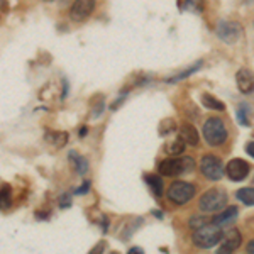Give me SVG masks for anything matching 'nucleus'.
<instances>
[{"label":"nucleus","instance_id":"dca6fc26","mask_svg":"<svg viewBox=\"0 0 254 254\" xmlns=\"http://www.w3.org/2000/svg\"><path fill=\"white\" fill-rule=\"evenodd\" d=\"M236 198L241 200L246 205H254V188H241L236 191Z\"/></svg>","mask_w":254,"mask_h":254},{"label":"nucleus","instance_id":"0eeeda50","mask_svg":"<svg viewBox=\"0 0 254 254\" xmlns=\"http://www.w3.org/2000/svg\"><path fill=\"white\" fill-rule=\"evenodd\" d=\"M217 34H219V38L224 39L225 43L234 44L236 41L243 36V27L237 22H220L219 29H217Z\"/></svg>","mask_w":254,"mask_h":254},{"label":"nucleus","instance_id":"20e7f679","mask_svg":"<svg viewBox=\"0 0 254 254\" xmlns=\"http://www.w3.org/2000/svg\"><path fill=\"white\" fill-rule=\"evenodd\" d=\"M195 161L191 158H173V159H165V161L159 163L158 171L159 175L163 176H178L182 173H187V171L193 170Z\"/></svg>","mask_w":254,"mask_h":254},{"label":"nucleus","instance_id":"f257e3e1","mask_svg":"<svg viewBox=\"0 0 254 254\" xmlns=\"http://www.w3.org/2000/svg\"><path fill=\"white\" fill-rule=\"evenodd\" d=\"M224 239V232H222V227L215 225L214 222L212 224H207L203 227L196 229L191 236V241L196 248H202V249H210L214 248Z\"/></svg>","mask_w":254,"mask_h":254},{"label":"nucleus","instance_id":"9d476101","mask_svg":"<svg viewBox=\"0 0 254 254\" xmlns=\"http://www.w3.org/2000/svg\"><path fill=\"white\" fill-rule=\"evenodd\" d=\"M241 246V232L237 229H231L224 234L222 246L219 248L217 254H232Z\"/></svg>","mask_w":254,"mask_h":254},{"label":"nucleus","instance_id":"7ed1b4c3","mask_svg":"<svg viewBox=\"0 0 254 254\" xmlns=\"http://www.w3.org/2000/svg\"><path fill=\"white\" fill-rule=\"evenodd\" d=\"M203 137L207 144L210 146H220L227 139V129L224 126V121L219 117H210L203 124Z\"/></svg>","mask_w":254,"mask_h":254},{"label":"nucleus","instance_id":"4be33fe9","mask_svg":"<svg viewBox=\"0 0 254 254\" xmlns=\"http://www.w3.org/2000/svg\"><path fill=\"white\" fill-rule=\"evenodd\" d=\"M105 248H107V243H105V241H100V243H97V246L88 254H104Z\"/></svg>","mask_w":254,"mask_h":254},{"label":"nucleus","instance_id":"aec40b11","mask_svg":"<svg viewBox=\"0 0 254 254\" xmlns=\"http://www.w3.org/2000/svg\"><path fill=\"white\" fill-rule=\"evenodd\" d=\"M200 66H202V61H198V63H195L193 66H190L187 69V71H182L180 75H176V76H173V78H168L166 81L168 83H176V81H180V80H183V78H187V76H190L191 73H195L196 69H198Z\"/></svg>","mask_w":254,"mask_h":254},{"label":"nucleus","instance_id":"6e6552de","mask_svg":"<svg viewBox=\"0 0 254 254\" xmlns=\"http://www.w3.org/2000/svg\"><path fill=\"white\" fill-rule=\"evenodd\" d=\"M225 173L231 180H234V182H241V180H244L246 176L249 175V165L244 161V159H232V161L227 163V166H225Z\"/></svg>","mask_w":254,"mask_h":254},{"label":"nucleus","instance_id":"a878e982","mask_svg":"<svg viewBox=\"0 0 254 254\" xmlns=\"http://www.w3.org/2000/svg\"><path fill=\"white\" fill-rule=\"evenodd\" d=\"M60 203H61L60 207H63V208L69 207V203H71V202H69V196L68 195H63V198H60Z\"/></svg>","mask_w":254,"mask_h":254},{"label":"nucleus","instance_id":"a211bd4d","mask_svg":"<svg viewBox=\"0 0 254 254\" xmlns=\"http://www.w3.org/2000/svg\"><path fill=\"white\" fill-rule=\"evenodd\" d=\"M46 141L55 142V146H56V147H61V146L66 144L68 134H66V132H48V134H46Z\"/></svg>","mask_w":254,"mask_h":254},{"label":"nucleus","instance_id":"1a4fd4ad","mask_svg":"<svg viewBox=\"0 0 254 254\" xmlns=\"http://www.w3.org/2000/svg\"><path fill=\"white\" fill-rule=\"evenodd\" d=\"M93 7H95V3L90 2V0H80V2H75L71 5V9H69V17H71V20H75V22H81V20L90 17Z\"/></svg>","mask_w":254,"mask_h":254},{"label":"nucleus","instance_id":"ddd939ff","mask_svg":"<svg viewBox=\"0 0 254 254\" xmlns=\"http://www.w3.org/2000/svg\"><path fill=\"white\" fill-rule=\"evenodd\" d=\"M237 207H227L224 212H220L219 215H215L214 224L219 225V227H225V225H231L234 220L237 219Z\"/></svg>","mask_w":254,"mask_h":254},{"label":"nucleus","instance_id":"6ab92c4d","mask_svg":"<svg viewBox=\"0 0 254 254\" xmlns=\"http://www.w3.org/2000/svg\"><path fill=\"white\" fill-rule=\"evenodd\" d=\"M185 144H187V142L183 141L182 137H176L175 141L170 144V147H168V153H170L171 156H176V154H182L183 151H185Z\"/></svg>","mask_w":254,"mask_h":254},{"label":"nucleus","instance_id":"5701e85b","mask_svg":"<svg viewBox=\"0 0 254 254\" xmlns=\"http://www.w3.org/2000/svg\"><path fill=\"white\" fill-rule=\"evenodd\" d=\"M9 207V187L3 185V190H2V208Z\"/></svg>","mask_w":254,"mask_h":254},{"label":"nucleus","instance_id":"cd10ccee","mask_svg":"<svg viewBox=\"0 0 254 254\" xmlns=\"http://www.w3.org/2000/svg\"><path fill=\"white\" fill-rule=\"evenodd\" d=\"M127 254H144V253H142V249H141V248H137V246H136V248H130V249H129V253H127Z\"/></svg>","mask_w":254,"mask_h":254},{"label":"nucleus","instance_id":"f8f14e48","mask_svg":"<svg viewBox=\"0 0 254 254\" xmlns=\"http://www.w3.org/2000/svg\"><path fill=\"white\" fill-rule=\"evenodd\" d=\"M180 137L190 146H196L200 141L198 130H196V127L193 124H190V122H183V124L180 126Z\"/></svg>","mask_w":254,"mask_h":254},{"label":"nucleus","instance_id":"393cba45","mask_svg":"<svg viewBox=\"0 0 254 254\" xmlns=\"http://www.w3.org/2000/svg\"><path fill=\"white\" fill-rule=\"evenodd\" d=\"M88 190H90V182H85L83 185H81L80 188H76V190H75V193H76V195H85Z\"/></svg>","mask_w":254,"mask_h":254},{"label":"nucleus","instance_id":"b1692460","mask_svg":"<svg viewBox=\"0 0 254 254\" xmlns=\"http://www.w3.org/2000/svg\"><path fill=\"white\" fill-rule=\"evenodd\" d=\"M237 121H239L243 126H249L248 117H246V110H244V109H239V110H237Z\"/></svg>","mask_w":254,"mask_h":254},{"label":"nucleus","instance_id":"bb28decb","mask_svg":"<svg viewBox=\"0 0 254 254\" xmlns=\"http://www.w3.org/2000/svg\"><path fill=\"white\" fill-rule=\"evenodd\" d=\"M246 151H248V154H251L254 158V142H248V144H246Z\"/></svg>","mask_w":254,"mask_h":254},{"label":"nucleus","instance_id":"f03ea898","mask_svg":"<svg viewBox=\"0 0 254 254\" xmlns=\"http://www.w3.org/2000/svg\"><path fill=\"white\" fill-rule=\"evenodd\" d=\"M225 205H227V193L222 188H210L198 200V208L207 214L222 210Z\"/></svg>","mask_w":254,"mask_h":254},{"label":"nucleus","instance_id":"f3484780","mask_svg":"<svg viewBox=\"0 0 254 254\" xmlns=\"http://www.w3.org/2000/svg\"><path fill=\"white\" fill-rule=\"evenodd\" d=\"M202 102H203V105H205V107H208L210 110H225L224 102L217 100L215 97L208 95V93H203V95H202Z\"/></svg>","mask_w":254,"mask_h":254},{"label":"nucleus","instance_id":"c756f323","mask_svg":"<svg viewBox=\"0 0 254 254\" xmlns=\"http://www.w3.org/2000/svg\"><path fill=\"white\" fill-rule=\"evenodd\" d=\"M110 254H119V253H116V251H114V253H110Z\"/></svg>","mask_w":254,"mask_h":254},{"label":"nucleus","instance_id":"9b49d317","mask_svg":"<svg viewBox=\"0 0 254 254\" xmlns=\"http://www.w3.org/2000/svg\"><path fill=\"white\" fill-rule=\"evenodd\" d=\"M236 81H237V88L243 93H251L254 90V75L248 68H241L237 71Z\"/></svg>","mask_w":254,"mask_h":254},{"label":"nucleus","instance_id":"4468645a","mask_svg":"<svg viewBox=\"0 0 254 254\" xmlns=\"http://www.w3.org/2000/svg\"><path fill=\"white\" fill-rule=\"evenodd\" d=\"M146 183L151 187V191H153L156 196H161L163 195V180L159 178L156 175H146Z\"/></svg>","mask_w":254,"mask_h":254},{"label":"nucleus","instance_id":"423d86ee","mask_svg":"<svg viewBox=\"0 0 254 254\" xmlns=\"http://www.w3.org/2000/svg\"><path fill=\"white\" fill-rule=\"evenodd\" d=\"M200 171L208 180H220L224 176V165L214 154H205L200 159Z\"/></svg>","mask_w":254,"mask_h":254},{"label":"nucleus","instance_id":"412c9836","mask_svg":"<svg viewBox=\"0 0 254 254\" xmlns=\"http://www.w3.org/2000/svg\"><path fill=\"white\" fill-rule=\"evenodd\" d=\"M175 129H176L175 119H165V121L159 124V134H161V136H168V134L173 132Z\"/></svg>","mask_w":254,"mask_h":254},{"label":"nucleus","instance_id":"c85d7f7f","mask_svg":"<svg viewBox=\"0 0 254 254\" xmlns=\"http://www.w3.org/2000/svg\"><path fill=\"white\" fill-rule=\"evenodd\" d=\"M248 253L249 254H254V241H251V243L248 244Z\"/></svg>","mask_w":254,"mask_h":254},{"label":"nucleus","instance_id":"2eb2a0df","mask_svg":"<svg viewBox=\"0 0 254 254\" xmlns=\"http://www.w3.org/2000/svg\"><path fill=\"white\" fill-rule=\"evenodd\" d=\"M69 159L75 163L73 166H75V170L78 171L80 175H85L88 171V161L83 156H80V154H76V153H73V151H71V153H69Z\"/></svg>","mask_w":254,"mask_h":254},{"label":"nucleus","instance_id":"39448f33","mask_svg":"<svg viewBox=\"0 0 254 254\" xmlns=\"http://www.w3.org/2000/svg\"><path fill=\"white\" fill-rule=\"evenodd\" d=\"M195 195V187L191 183L187 182H173L168 188V198L171 202L178 203V205H183L188 200H191Z\"/></svg>","mask_w":254,"mask_h":254}]
</instances>
